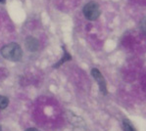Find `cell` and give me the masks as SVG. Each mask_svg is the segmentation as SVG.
Here are the masks:
<instances>
[{"mask_svg": "<svg viewBox=\"0 0 146 131\" xmlns=\"http://www.w3.org/2000/svg\"><path fill=\"white\" fill-rule=\"evenodd\" d=\"M1 55L4 59L11 62H19L23 57V50L16 42H11L1 48Z\"/></svg>", "mask_w": 146, "mask_h": 131, "instance_id": "obj_1", "label": "cell"}, {"mask_svg": "<svg viewBox=\"0 0 146 131\" xmlns=\"http://www.w3.org/2000/svg\"><path fill=\"white\" fill-rule=\"evenodd\" d=\"M84 17L89 21H95L100 16V8L96 2H89L82 9Z\"/></svg>", "mask_w": 146, "mask_h": 131, "instance_id": "obj_2", "label": "cell"}, {"mask_svg": "<svg viewBox=\"0 0 146 131\" xmlns=\"http://www.w3.org/2000/svg\"><path fill=\"white\" fill-rule=\"evenodd\" d=\"M91 75L93 76V78L96 80L97 82L98 86H99V89L100 91L102 92L103 95H107L108 94V91H107V84H106V80H105L104 76L102 75L101 71L99 69H91Z\"/></svg>", "mask_w": 146, "mask_h": 131, "instance_id": "obj_3", "label": "cell"}, {"mask_svg": "<svg viewBox=\"0 0 146 131\" xmlns=\"http://www.w3.org/2000/svg\"><path fill=\"white\" fill-rule=\"evenodd\" d=\"M25 45H26V48L31 52H35L38 50L39 48V41L36 38L33 36L27 37L26 41H25Z\"/></svg>", "mask_w": 146, "mask_h": 131, "instance_id": "obj_4", "label": "cell"}, {"mask_svg": "<svg viewBox=\"0 0 146 131\" xmlns=\"http://www.w3.org/2000/svg\"><path fill=\"white\" fill-rule=\"evenodd\" d=\"M63 49H64V56H63V58L59 61V62L57 63V64L54 65V67H60V66H61L62 64H64L65 62H67V61H71V60H72V56L70 55L68 52H67V50L65 49V47H63Z\"/></svg>", "mask_w": 146, "mask_h": 131, "instance_id": "obj_5", "label": "cell"}, {"mask_svg": "<svg viewBox=\"0 0 146 131\" xmlns=\"http://www.w3.org/2000/svg\"><path fill=\"white\" fill-rule=\"evenodd\" d=\"M123 131H136L134 126L127 119H123Z\"/></svg>", "mask_w": 146, "mask_h": 131, "instance_id": "obj_6", "label": "cell"}, {"mask_svg": "<svg viewBox=\"0 0 146 131\" xmlns=\"http://www.w3.org/2000/svg\"><path fill=\"white\" fill-rule=\"evenodd\" d=\"M9 105V99L5 96H2L0 95V109L4 110L8 107Z\"/></svg>", "mask_w": 146, "mask_h": 131, "instance_id": "obj_7", "label": "cell"}, {"mask_svg": "<svg viewBox=\"0 0 146 131\" xmlns=\"http://www.w3.org/2000/svg\"><path fill=\"white\" fill-rule=\"evenodd\" d=\"M144 20H143L142 22H141V29H142V32L144 33L145 32V24H144Z\"/></svg>", "mask_w": 146, "mask_h": 131, "instance_id": "obj_8", "label": "cell"}, {"mask_svg": "<svg viewBox=\"0 0 146 131\" xmlns=\"http://www.w3.org/2000/svg\"><path fill=\"white\" fill-rule=\"evenodd\" d=\"M26 131H39V130L36 129V128H35V127H31V128H28Z\"/></svg>", "mask_w": 146, "mask_h": 131, "instance_id": "obj_9", "label": "cell"}, {"mask_svg": "<svg viewBox=\"0 0 146 131\" xmlns=\"http://www.w3.org/2000/svg\"><path fill=\"white\" fill-rule=\"evenodd\" d=\"M6 2V0H0V3H2V4H4Z\"/></svg>", "mask_w": 146, "mask_h": 131, "instance_id": "obj_10", "label": "cell"}, {"mask_svg": "<svg viewBox=\"0 0 146 131\" xmlns=\"http://www.w3.org/2000/svg\"><path fill=\"white\" fill-rule=\"evenodd\" d=\"M0 131H2V128H1V126H0Z\"/></svg>", "mask_w": 146, "mask_h": 131, "instance_id": "obj_11", "label": "cell"}]
</instances>
